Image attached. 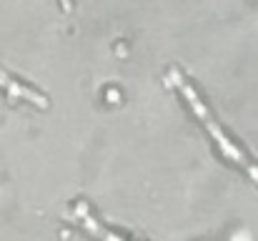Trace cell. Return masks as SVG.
<instances>
[{
	"label": "cell",
	"instance_id": "cell-2",
	"mask_svg": "<svg viewBox=\"0 0 258 241\" xmlns=\"http://www.w3.org/2000/svg\"><path fill=\"white\" fill-rule=\"evenodd\" d=\"M0 85H3V88H8L13 95H20V98H25V101L35 103L38 108H48V98H45V95L35 93L33 88H28V85H23V83H18V80H13V78H8V76H3V73H0Z\"/></svg>",
	"mask_w": 258,
	"mask_h": 241
},
{
	"label": "cell",
	"instance_id": "cell-1",
	"mask_svg": "<svg viewBox=\"0 0 258 241\" xmlns=\"http://www.w3.org/2000/svg\"><path fill=\"white\" fill-rule=\"evenodd\" d=\"M168 83L178 88V93L188 101V106H190V111L198 116V121L206 126V131L211 133V138L216 141V146L221 149V154L226 156L228 161H233V163H238L251 178H253V183L258 186V163L256 161H251L246 154H243V149L236 143V141H231L228 136H226V131L218 126V121L213 118V113H211V108L206 106V101L201 98V93L193 88V83L188 78H183V73L180 71H168Z\"/></svg>",
	"mask_w": 258,
	"mask_h": 241
},
{
	"label": "cell",
	"instance_id": "cell-3",
	"mask_svg": "<svg viewBox=\"0 0 258 241\" xmlns=\"http://www.w3.org/2000/svg\"><path fill=\"white\" fill-rule=\"evenodd\" d=\"M60 8H63L66 13H71V10H73V0H60Z\"/></svg>",
	"mask_w": 258,
	"mask_h": 241
}]
</instances>
